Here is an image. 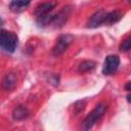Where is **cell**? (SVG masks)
<instances>
[{"instance_id": "6da1fadb", "label": "cell", "mask_w": 131, "mask_h": 131, "mask_svg": "<svg viewBox=\"0 0 131 131\" xmlns=\"http://www.w3.org/2000/svg\"><path fill=\"white\" fill-rule=\"evenodd\" d=\"M106 110H107V104L105 102L98 103L92 110V112L89 113L88 116L84 119V121L82 122V125H81V129L83 131H89L96 124V122L99 121L103 117Z\"/></svg>"}, {"instance_id": "7a4b0ae2", "label": "cell", "mask_w": 131, "mask_h": 131, "mask_svg": "<svg viewBox=\"0 0 131 131\" xmlns=\"http://www.w3.org/2000/svg\"><path fill=\"white\" fill-rule=\"evenodd\" d=\"M18 43L17 36L13 32H9L6 30L0 31V48L5 52L12 53L16 49Z\"/></svg>"}, {"instance_id": "3957f363", "label": "cell", "mask_w": 131, "mask_h": 131, "mask_svg": "<svg viewBox=\"0 0 131 131\" xmlns=\"http://www.w3.org/2000/svg\"><path fill=\"white\" fill-rule=\"evenodd\" d=\"M73 41H74V36L71 34H66V35L59 36V38L57 39V41L52 49L53 55H55V56L61 55L69 48V46L73 43Z\"/></svg>"}, {"instance_id": "277c9868", "label": "cell", "mask_w": 131, "mask_h": 131, "mask_svg": "<svg viewBox=\"0 0 131 131\" xmlns=\"http://www.w3.org/2000/svg\"><path fill=\"white\" fill-rule=\"evenodd\" d=\"M120 66V57L115 54L107 55L104 59L103 67H102V73L104 75H112L114 74Z\"/></svg>"}, {"instance_id": "5b68a950", "label": "cell", "mask_w": 131, "mask_h": 131, "mask_svg": "<svg viewBox=\"0 0 131 131\" xmlns=\"http://www.w3.org/2000/svg\"><path fill=\"white\" fill-rule=\"evenodd\" d=\"M106 11L103 9H100L96 12H94L88 19L87 21V27L88 28H97L100 25H104L105 16H106Z\"/></svg>"}, {"instance_id": "8992f818", "label": "cell", "mask_w": 131, "mask_h": 131, "mask_svg": "<svg viewBox=\"0 0 131 131\" xmlns=\"http://www.w3.org/2000/svg\"><path fill=\"white\" fill-rule=\"evenodd\" d=\"M16 81H17V78H16V75L12 72L10 73H7L3 79H2V82H1V85H2V88L4 90H7V91H10L12 89H14V87L16 86Z\"/></svg>"}, {"instance_id": "52a82bcc", "label": "cell", "mask_w": 131, "mask_h": 131, "mask_svg": "<svg viewBox=\"0 0 131 131\" xmlns=\"http://www.w3.org/2000/svg\"><path fill=\"white\" fill-rule=\"evenodd\" d=\"M56 2H42L39 3L35 8V14L37 16H41L47 13H50L55 7Z\"/></svg>"}, {"instance_id": "ba28073f", "label": "cell", "mask_w": 131, "mask_h": 131, "mask_svg": "<svg viewBox=\"0 0 131 131\" xmlns=\"http://www.w3.org/2000/svg\"><path fill=\"white\" fill-rule=\"evenodd\" d=\"M30 112L25 105H18L16 106L12 112V117L15 121H21L29 117Z\"/></svg>"}, {"instance_id": "9c48e42d", "label": "cell", "mask_w": 131, "mask_h": 131, "mask_svg": "<svg viewBox=\"0 0 131 131\" xmlns=\"http://www.w3.org/2000/svg\"><path fill=\"white\" fill-rule=\"evenodd\" d=\"M122 16H123V13L120 10H113L111 12H107L105 16L104 25H112L114 23H117L122 18Z\"/></svg>"}, {"instance_id": "30bf717a", "label": "cell", "mask_w": 131, "mask_h": 131, "mask_svg": "<svg viewBox=\"0 0 131 131\" xmlns=\"http://www.w3.org/2000/svg\"><path fill=\"white\" fill-rule=\"evenodd\" d=\"M30 1H12L9 4V8L13 12H21L28 8Z\"/></svg>"}, {"instance_id": "8fae6325", "label": "cell", "mask_w": 131, "mask_h": 131, "mask_svg": "<svg viewBox=\"0 0 131 131\" xmlns=\"http://www.w3.org/2000/svg\"><path fill=\"white\" fill-rule=\"evenodd\" d=\"M54 16H55V14H52V13H47V14L38 16L37 17V24L40 27H46L48 25H51L54 20Z\"/></svg>"}, {"instance_id": "7c38bea8", "label": "cell", "mask_w": 131, "mask_h": 131, "mask_svg": "<svg viewBox=\"0 0 131 131\" xmlns=\"http://www.w3.org/2000/svg\"><path fill=\"white\" fill-rule=\"evenodd\" d=\"M96 63L95 61L93 60H84L82 61L80 64H79V68H78V71L80 73H85V72H89V71H92L94 68H95Z\"/></svg>"}, {"instance_id": "4fadbf2b", "label": "cell", "mask_w": 131, "mask_h": 131, "mask_svg": "<svg viewBox=\"0 0 131 131\" xmlns=\"http://www.w3.org/2000/svg\"><path fill=\"white\" fill-rule=\"evenodd\" d=\"M130 47H131V40H130V38H127L122 42V44L120 46V50L123 52H127L130 49Z\"/></svg>"}, {"instance_id": "5bb4252c", "label": "cell", "mask_w": 131, "mask_h": 131, "mask_svg": "<svg viewBox=\"0 0 131 131\" xmlns=\"http://www.w3.org/2000/svg\"><path fill=\"white\" fill-rule=\"evenodd\" d=\"M125 88H126V90H127V91H130V82H127V84H126Z\"/></svg>"}, {"instance_id": "9a60e30c", "label": "cell", "mask_w": 131, "mask_h": 131, "mask_svg": "<svg viewBox=\"0 0 131 131\" xmlns=\"http://www.w3.org/2000/svg\"><path fill=\"white\" fill-rule=\"evenodd\" d=\"M127 100H128V102H130V95L129 94L127 95Z\"/></svg>"}, {"instance_id": "2e32d148", "label": "cell", "mask_w": 131, "mask_h": 131, "mask_svg": "<svg viewBox=\"0 0 131 131\" xmlns=\"http://www.w3.org/2000/svg\"><path fill=\"white\" fill-rule=\"evenodd\" d=\"M2 24H3V19H2L1 17H0V27L2 26Z\"/></svg>"}]
</instances>
